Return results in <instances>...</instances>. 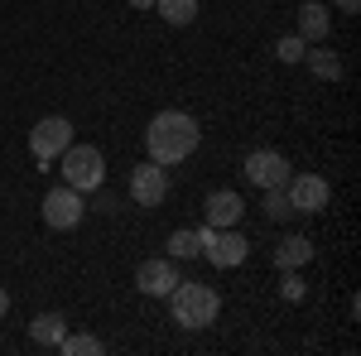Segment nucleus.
<instances>
[{
	"label": "nucleus",
	"instance_id": "nucleus-1",
	"mask_svg": "<svg viewBox=\"0 0 361 356\" xmlns=\"http://www.w3.org/2000/svg\"><path fill=\"white\" fill-rule=\"evenodd\" d=\"M197 140H202V130H197V121L188 111H159V116L149 121V130H145V154H149L154 164L173 168L197 149Z\"/></svg>",
	"mask_w": 361,
	"mask_h": 356
},
{
	"label": "nucleus",
	"instance_id": "nucleus-2",
	"mask_svg": "<svg viewBox=\"0 0 361 356\" xmlns=\"http://www.w3.org/2000/svg\"><path fill=\"white\" fill-rule=\"evenodd\" d=\"M169 308H173V323L178 328H212L217 323V313H222V294L212 289V284H197V279H178L173 284V294H169Z\"/></svg>",
	"mask_w": 361,
	"mask_h": 356
},
{
	"label": "nucleus",
	"instance_id": "nucleus-3",
	"mask_svg": "<svg viewBox=\"0 0 361 356\" xmlns=\"http://www.w3.org/2000/svg\"><path fill=\"white\" fill-rule=\"evenodd\" d=\"M58 159H63V183H68V188L92 192V188L106 183V154H102L97 145H68Z\"/></svg>",
	"mask_w": 361,
	"mask_h": 356
},
{
	"label": "nucleus",
	"instance_id": "nucleus-4",
	"mask_svg": "<svg viewBox=\"0 0 361 356\" xmlns=\"http://www.w3.org/2000/svg\"><path fill=\"white\" fill-rule=\"evenodd\" d=\"M197 246H202V255H207L217 270H236L250 255V241L236 226H197Z\"/></svg>",
	"mask_w": 361,
	"mask_h": 356
},
{
	"label": "nucleus",
	"instance_id": "nucleus-5",
	"mask_svg": "<svg viewBox=\"0 0 361 356\" xmlns=\"http://www.w3.org/2000/svg\"><path fill=\"white\" fill-rule=\"evenodd\" d=\"M68 145H73V121H68V116H44V121L29 130V149H34V159H39V164L58 159Z\"/></svg>",
	"mask_w": 361,
	"mask_h": 356
},
{
	"label": "nucleus",
	"instance_id": "nucleus-6",
	"mask_svg": "<svg viewBox=\"0 0 361 356\" xmlns=\"http://www.w3.org/2000/svg\"><path fill=\"white\" fill-rule=\"evenodd\" d=\"M82 217H87V202H82V192H78V188L58 183V188L44 192V221H49L54 231H73Z\"/></svg>",
	"mask_w": 361,
	"mask_h": 356
},
{
	"label": "nucleus",
	"instance_id": "nucleus-7",
	"mask_svg": "<svg viewBox=\"0 0 361 356\" xmlns=\"http://www.w3.org/2000/svg\"><path fill=\"white\" fill-rule=\"evenodd\" d=\"M241 173H246L255 188H284L294 168H289V159H284L279 149H250L246 164H241Z\"/></svg>",
	"mask_w": 361,
	"mask_h": 356
},
{
	"label": "nucleus",
	"instance_id": "nucleus-8",
	"mask_svg": "<svg viewBox=\"0 0 361 356\" xmlns=\"http://www.w3.org/2000/svg\"><path fill=\"white\" fill-rule=\"evenodd\" d=\"M284 192H289V202H294V212H323L328 202H333V188H328V178L323 173H289V183H284Z\"/></svg>",
	"mask_w": 361,
	"mask_h": 356
},
{
	"label": "nucleus",
	"instance_id": "nucleus-9",
	"mask_svg": "<svg viewBox=\"0 0 361 356\" xmlns=\"http://www.w3.org/2000/svg\"><path fill=\"white\" fill-rule=\"evenodd\" d=\"M130 197H135L140 207H159L169 197V168L154 164V159H145V164L130 173Z\"/></svg>",
	"mask_w": 361,
	"mask_h": 356
},
{
	"label": "nucleus",
	"instance_id": "nucleus-10",
	"mask_svg": "<svg viewBox=\"0 0 361 356\" xmlns=\"http://www.w3.org/2000/svg\"><path fill=\"white\" fill-rule=\"evenodd\" d=\"M135 284H140V294H149V299H169L173 284H178V270H173V260H140Z\"/></svg>",
	"mask_w": 361,
	"mask_h": 356
},
{
	"label": "nucleus",
	"instance_id": "nucleus-11",
	"mask_svg": "<svg viewBox=\"0 0 361 356\" xmlns=\"http://www.w3.org/2000/svg\"><path fill=\"white\" fill-rule=\"evenodd\" d=\"M328 29H333V10H328L323 0H304V5H299V39H304V44H323Z\"/></svg>",
	"mask_w": 361,
	"mask_h": 356
},
{
	"label": "nucleus",
	"instance_id": "nucleus-12",
	"mask_svg": "<svg viewBox=\"0 0 361 356\" xmlns=\"http://www.w3.org/2000/svg\"><path fill=\"white\" fill-rule=\"evenodd\" d=\"M207 226H236V221L246 217V202H241V192H231V188H217L207 202Z\"/></svg>",
	"mask_w": 361,
	"mask_h": 356
},
{
	"label": "nucleus",
	"instance_id": "nucleus-13",
	"mask_svg": "<svg viewBox=\"0 0 361 356\" xmlns=\"http://www.w3.org/2000/svg\"><path fill=\"white\" fill-rule=\"evenodd\" d=\"M308 260H313V241H308V236H284V241L275 246L279 270H304Z\"/></svg>",
	"mask_w": 361,
	"mask_h": 356
},
{
	"label": "nucleus",
	"instance_id": "nucleus-14",
	"mask_svg": "<svg viewBox=\"0 0 361 356\" xmlns=\"http://www.w3.org/2000/svg\"><path fill=\"white\" fill-rule=\"evenodd\" d=\"M29 337H34L39 347H58V342L68 337V318H63V313H39V318L29 323Z\"/></svg>",
	"mask_w": 361,
	"mask_h": 356
},
{
	"label": "nucleus",
	"instance_id": "nucleus-15",
	"mask_svg": "<svg viewBox=\"0 0 361 356\" xmlns=\"http://www.w3.org/2000/svg\"><path fill=\"white\" fill-rule=\"evenodd\" d=\"M304 63H308V73H313L318 82H337V78H342V58H337L333 49H304Z\"/></svg>",
	"mask_w": 361,
	"mask_h": 356
},
{
	"label": "nucleus",
	"instance_id": "nucleus-16",
	"mask_svg": "<svg viewBox=\"0 0 361 356\" xmlns=\"http://www.w3.org/2000/svg\"><path fill=\"white\" fill-rule=\"evenodd\" d=\"M154 10L164 15L169 25H178V29H188L197 20V0H154Z\"/></svg>",
	"mask_w": 361,
	"mask_h": 356
},
{
	"label": "nucleus",
	"instance_id": "nucleus-17",
	"mask_svg": "<svg viewBox=\"0 0 361 356\" xmlns=\"http://www.w3.org/2000/svg\"><path fill=\"white\" fill-rule=\"evenodd\" d=\"M58 352L63 356H102V337H92V332H68V337L58 342Z\"/></svg>",
	"mask_w": 361,
	"mask_h": 356
},
{
	"label": "nucleus",
	"instance_id": "nucleus-18",
	"mask_svg": "<svg viewBox=\"0 0 361 356\" xmlns=\"http://www.w3.org/2000/svg\"><path fill=\"white\" fill-rule=\"evenodd\" d=\"M169 255H173V260H193V255H202L197 231H173V236H169Z\"/></svg>",
	"mask_w": 361,
	"mask_h": 356
},
{
	"label": "nucleus",
	"instance_id": "nucleus-19",
	"mask_svg": "<svg viewBox=\"0 0 361 356\" xmlns=\"http://www.w3.org/2000/svg\"><path fill=\"white\" fill-rule=\"evenodd\" d=\"M265 217H275V221L294 217V202H289V192H284V188H265Z\"/></svg>",
	"mask_w": 361,
	"mask_h": 356
},
{
	"label": "nucleus",
	"instance_id": "nucleus-20",
	"mask_svg": "<svg viewBox=\"0 0 361 356\" xmlns=\"http://www.w3.org/2000/svg\"><path fill=\"white\" fill-rule=\"evenodd\" d=\"M304 49H308V44L299 39V34H284V39L275 44V58H279V63H304Z\"/></svg>",
	"mask_w": 361,
	"mask_h": 356
},
{
	"label": "nucleus",
	"instance_id": "nucleus-21",
	"mask_svg": "<svg viewBox=\"0 0 361 356\" xmlns=\"http://www.w3.org/2000/svg\"><path fill=\"white\" fill-rule=\"evenodd\" d=\"M279 274H284V279H279V294H284L289 303H299L304 299V279H299V270H279Z\"/></svg>",
	"mask_w": 361,
	"mask_h": 356
},
{
	"label": "nucleus",
	"instance_id": "nucleus-22",
	"mask_svg": "<svg viewBox=\"0 0 361 356\" xmlns=\"http://www.w3.org/2000/svg\"><path fill=\"white\" fill-rule=\"evenodd\" d=\"M333 5L342 10V15H357V10H361V0H333Z\"/></svg>",
	"mask_w": 361,
	"mask_h": 356
},
{
	"label": "nucleus",
	"instance_id": "nucleus-23",
	"mask_svg": "<svg viewBox=\"0 0 361 356\" xmlns=\"http://www.w3.org/2000/svg\"><path fill=\"white\" fill-rule=\"evenodd\" d=\"M5 313H10V294L0 289V318H5Z\"/></svg>",
	"mask_w": 361,
	"mask_h": 356
},
{
	"label": "nucleus",
	"instance_id": "nucleus-24",
	"mask_svg": "<svg viewBox=\"0 0 361 356\" xmlns=\"http://www.w3.org/2000/svg\"><path fill=\"white\" fill-rule=\"evenodd\" d=\"M130 5H135V10H149V5H154V0H130Z\"/></svg>",
	"mask_w": 361,
	"mask_h": 356
}]
</instances>
